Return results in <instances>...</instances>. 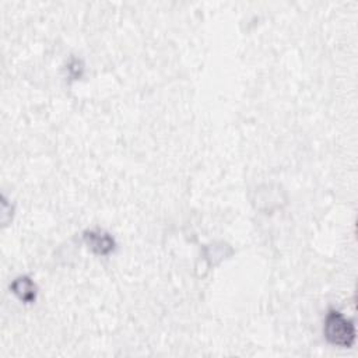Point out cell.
Wrapping results in <instances>:
<instances>
[{
    "mask_svg": "<svg viewBox=\"0 0 358 358\" xmlns=\"http://www.w3.org/2000/svg\"><path fill=\"white\" fill-rule=\"evenodd\" d=\"M323 333L326 340L337 347L350 348L355 341L354 323L336 309H330L327 312Z\"/></svg>",
    "mask_w": 358,
    "mask_h": 358,
    "instance_id": "cell-1",
    "label": "cell"
},
{
    "mask_svg": "<svg viewBox=\"0 0 358 358\" xmlns=\"http://www.w3.org/2000/svg\"><path fill=\"white\" fill-rule=\"evenodd\" d=\"M84 242L88 245V248L101 256L109 255L115 249V239L110 234H108L103 229H90L84 231L83 234Z\"/></svg>",
    "mask_w": 358,
    "mask_h": 358,
    "instance_id": "cell-2",
    "label": "cell"
},
{
    "mask_svg": "<svg viewBox=\"0 0 358 358\" xmlns=\"http://www.w3.org/2000/svg\"><path fill=\"white\" fill-rule=\"evenodd\" d=\"M11 291L25 303H31L35 301L36 298V285L35 282L27 277V275H21L17 277L11 285H10Z\"/></svg>",
    "mask_w": 358,
    "mask_h": 358,
    "instance_id": "cell-3",
    "label": "cell"
}]
</instances>
